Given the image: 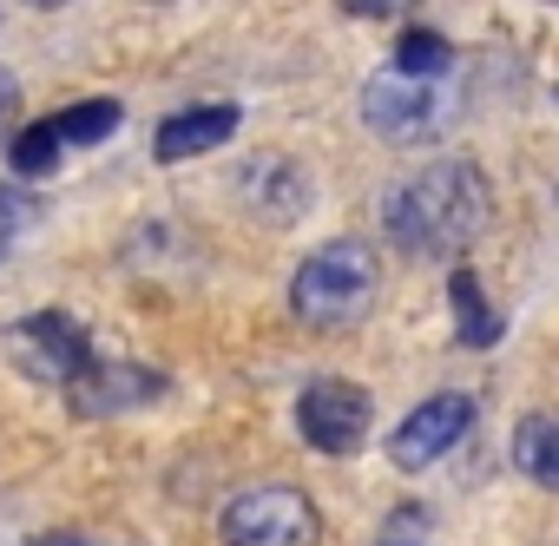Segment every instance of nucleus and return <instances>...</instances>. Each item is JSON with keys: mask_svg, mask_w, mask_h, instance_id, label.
Returning <instances> with one entry per match:
<instances>
[{"mask_svg": "<svg viewBox=\"0 0 559 546\" xmlns=\"http://www.w3.org/2000/svg\"><path fill=\"white\" fill-rule=\"evenodd\" d=\"M493 217V185L474 158H435L382 198V230L421 263H454Z\"/></svg>", "mask_w": 559, "mask_h": 546, "instance_id": "f257e3e1", "label": "nucleus"}, {"mask_svg": "<svg viewBox=\"0 0 559 546\" xmlns=\"http://www.w3.org/2000/svg\"><path fill=\"white\" fill-rule=\"evenodd\" d=\"M382 297V263L369 244L356 237H330L323 250H310L297 263V277H290V310L297 323L336 336V330H356Z\"/></svg>", "mask_w": 559, "mask_h": 546, "instance_id": "f03ea898", "label": "nucleus"}, {"mask_svg": "<svg viewBox=\"0 0 559 546\" xmlns=\"http://www.w3.org/2000/svg\"><path fill=\"white\" fill-rule=\"evenodd\" d=\"M362 119L389 145H441L461 119V93H454V80H408V73L382 67L362 86Z\"/></svg>", "mask_w": 559, "mask_h": 546, "instance_id": "7ed1b4c3", "label": "nucleus"}, {"mask_svg": "<svg viewBox=\"0 0 559 546\" xmlns=\"http://www.w3.org/2000/svg\"><path fill=\"white\" fill-rule=\"evenodd\" d=\"M217 533L224 546H317L323 520H317V500L297 487H243L224 500Z\"/></svg>", "mask_w": 559, "mask_h": 546, "instance_id": "20e7f679", "label": "nucleus"}, {"mask_svg": "<svg viewBox=\"0 0 559 546\" xmlns=\"http://www.w3.org/2000/svg\"><path fill=\"white\" fill-rule=\"evenodd\" d=\"M8 356H14L21 376L67 389V382L93 363V336H86L67 310H34V317L8 323Z\"/></svg>", "mask_w": 559, "mask_h": 546, "instance_id": "39448f33", "label": "nucleus"}, {"mask_svg": "<svg viewBox=\"0 0 559 546\" xmlns=\"http://www.w3.org/2000/svg\"><path fill=\"white\" fill-rule=\"evenodd\" d=\"M369 422H376V402H369L362 382H336L330 376V382H310L297 395V428H304V441L317 454H356Z\"/></svg>", "mask_w": 559, "mask_h": 546, "instance_id": "423d86ee", "label": "nucleus"}, {"mask_svg": "<svg viewBox=\"0 0 559 546\" xmlns=\"http://www.w3.org/2000/svg\"><path fill=\"white\" fill-rule=\"evenodd\" d=\"M467 422H474V402L467 395H428L415 415H402V428L389 435V461L402 467V474H421V467H435L441 454H454V441L467 435Z\"/></svg>", "mask_w": 559, "mask_h": 546, "instance_id": "0eeeda50", "label": "nucleus"}, {"mask_svg": "<svg viewBox=\"0 0 559 546\" xmlns=\"http://www.w3.org/2000/svg\"><path fill=\"white\" fill-rule=\"evenodd\" d=\"M165 395V376L145 369V363H119V356H93L73 382H67V402L73 415H126V408H145Z\"/></svg>", "mask_w": 559, "mask_h": 546, "instance_id": "6e6552de", "label": "nucleus"}, {"mask_svg": "<svg viewBox=\"0 0 559 546\" xmlns=\"http://www.w3.org/2000/svg\"><path fill=\"white\" fill-rule=\"evenodd\" d=\"M230 185H237V204L250 217H263V224H297L310 211V171L297 158H276V152L243 158Z\"/></svg>", "mask_w": 559, "mask_h": 546, "instance_id": "1a4fd4ad", "label": "nucleus"}, {"mask_svg": "<svg viewBox=\"0 0 559 546\" xmlns=\"http://www.w3.org/2000/svg\"><path fill=\"white\" fill-rule=\"evenodd\" d=\"M237 126H243V112H237V106H191V112H171V119L158 126L152 152H158V165H185V158H198V152L230 145V139H237Z\"/></svg>", "mask_w": 559, "mask_h": 546, "instance_id": "9d476101", "label": "nucleus"}, {"mask_svg": "<svg viewBox=\"0 0 559 546\" xmlns=\"http://www.w3.org/2000/svg\"><path fill=\"white\" fill-rule=\"evenodd\" d=\"M513 454H520L526 480L552 487V480H559V428H552V415H526L520 435H513Z\"/></svg>", "mask_w": 559, "mask_h": 546, "instance_id": "9b49d317", "label": "nucleus"}, {"mask_svg": "<svg viewBox=\"0 0 559 546\" xmlns=\"http://www.w3.org/2000/svg\"><path fill=\"white\" fill-rule=\"evenodd\" d=\"M389 67L408 73V80H448V73H454V47H448L441 34H428V27H408Z\"/></svg>", "mask_w": 559, "mask_h": 546, "instance_id": "f8f14e48", "label": "nucleus"}, {"mask_svg": "<svg viewBox=\"0 0 559 546\" xmlns=\"http://www.w3.org/2000/svg\"><path fill=\"white\" fill-rule=\"evenodd\" d=\"M47 126H53L60 152H73V145H99V139H112V132H119V106H112V99H93V106H67V112H53Z\"/></svg>", "mask_w": 559, "mask_h": 546, "instance_id": "ddd939ff", "label": "nucleus"}, {"mask_svg": "<svg viewBox=\"0 0 559 546\" xmlns=\"http://www.w3.org/2000/svg\"><path fill=\"white\" fill-rule=\"evenodd\" d=\"M8 158H14V171H21V178H47L67 152H60L53 126H47V119H34V126H21V132H14V152H8Z\"/></svg>", "mask_w": 559, "mask_h": 546, "instance_id": "4468645a", "label": "nucleus"}, {"mask_svg": "<svg viewBox=\"0 0 559 546\" xmlns=\"http://www.w3.org/2000/svg\"><path fill=\"white\" fill-rule=\"evenodd\" d=\"M448 297H454V317H461V336H467V343H493V336H500V317H487V304H480V284H474V270H454Z\"/></svg>", "mask_w": 559, "mask_h": 546, "instance_id": "2eb2a0df", "label": "nucleus"}, {"mask_svg": "<svg viewBox=\"0 0 559 546\" xmlns=\"http://www.w3.org/2000/svg\"><path fill=\"white\" fill-rule=\"evenodd\" d=\"M34 217H40V204H34V198H21V191H8V185H0V257L14 250V237H21Z\"/></svg>", "mask_w": 559, "mask_h": 546, "instance_id": "dca6fc26", "label": "nucleus"}, {"mask_svg": "<svg viewBox=\"0 0 559 546\" xmlns=\"http://www.w3.org/2000/svg\"><path fill=\"white\" fill-rule=\"evenodd\" d=\"M376 546H428V507H395V520L382 526V539Z\"/></svg>", "mask_w": 559, "mask_h": 546, "instance_id": "f3484780", "label": "nucleus"}, {"mask_svg": "<svg viewBox=\"0 0 559 546\" xmlns=\"http://www.w3.org/2000/svg\"><path fill=\"white\" fill-rule=\"evenodd\" d=\"M349 14H362V21H395V14H408V8H421V0H343Z\"/></svg>", "mask_w": 559, "mask_h": 546, "instance_id": "a211bd4d", "label": "nucleus"}, {"mask_svg": "<svg viewBox=\"0 0 559 546\" xmlns=\"http://www.w3.org/2000/svg\"><path fill=\"white\" fill-rule=\"evenodd\" d=\"M14 112H21V80H14L8 67H0V139L14 132Z\"/></svg>", "mask_w": 559, "mask_h": 546, "instance_id": "6ab92c4d", "label": "nucleus"}, {"mask_svg": "<svg viewBox=\"0 0 559 546\" xmlns=\"http://www.w3.org/2000/svg\"><path fill=\"white\" fill-rule=\"evenodd\" d=\"M40 546H86V539H67V533H53V539H40Z\"/></svg>", "mask_w": 559, "mask_h": 546, "instance_id": "aec40b11", "label": "nucleus"}, {"mask_svg": "<svg viewBox=\"0 0 559 546\" xmlns=\"http://www.w3.org/2000/svg\"><path fill=\"white\" fill-rule=\"evenodd\" d=\"M27 8H67V0H27Z\"/></svg>", "mask_w": 559, "mask_h": 546, "instance_id": "412c9836", "label": "nucleus"}]
</instances>
